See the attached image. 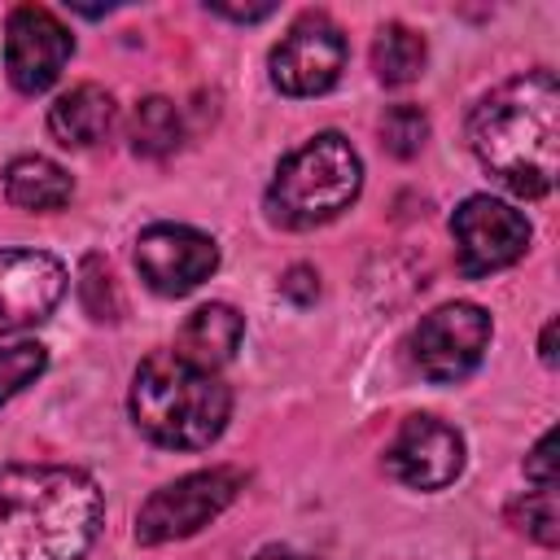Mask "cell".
I'll use <instances>...</instances> for the list:
<instances>
[{
  "mask_svg": "<svg viewBox=\"0 0 560 560\" xmlns=\"http://www.w3.org/2000/svg\"><path fill=\"white\" fill-rule=\"evenodd\" d=\"M105 499L96 481L61 464L0 468V560H83Z\"/></svg>",
  "mask_w": 560,
  "mask_h": 560,
  "instance_id": "cell-1",
  "label": "cell"
},
{
  "mask_svg": "<svg viewBox=\"0 0 560 560\" xmlns=\"http://www.w3.org/2000/svg\"><path fill=\"white\" fill-rule=\"evenodd\" d=\"M477 162L516 197L538 201L556 184L560 88L551 70H529L499 83L468 118Z\"/></svg>",
  "mask_w": 560,
  "mask_h": 560,
  "instance_id": "cell-2",
  "label": "cell"
},
{
  "mask_svg": "<svg viewBox=\"0 0 560 560\" xmlns=\"http://www.w3.org/2000/svg\"><path fill=\"white\" fill-rule=\"evenodd\" d=\"M127 402L136 429L171 451H206L232 416L228 385L214 372L192 368L175 350H158L136 368Z\"/></svg>",
  "mask_w": 560,
  "mask_h": 560,
  "instance_id": "cell-3",
  "label": "cell"
},
{
  "mask_svg": "<svg viewBox=\"0 0 560 560\" xmlns=\"http://www.w3.org/2000/svg\"><path fill=\"white\" fill-rule=\"evenodd\" d=\"M363 188V162L337 131H319L298 144L267 184V214L280 228H315L337 219Z\"/></svg>",
  "mask_w": 560,
  "mask_h": 560,
  "instance_id": "cell-4",
  "label": "cell"
},
{
  "mask_svg": "<svg viewBox=\"0 0 560 560\" xmlns=\"http://www.w3.org/2000/svg\"><path fill=\"white\" fill-rule=\"evenodd\" d=\"M241 486H245L241 468H201V472H188V477L153 490L136 516V542L162 547V542L206 529L210 521L223 516V508H232Z\"/></svg>",
  "mask_w": 560,
  "mask_h": 560,
  "instance_id": "cell-5",
  "label": "cell"
},
{
  "mask_svg": "<svg viewBox=\"0 0 560 560\" xmlns=\"http://www.w3.org/2000/svg\"><path fill=\"white\" fill-rule=\"evenodd\" d=\"M451 236H455V258H459V271L468 280L477 276H490V271H503L512 267L516 258H525L529 249V219L490 197V192H477V197H464L451 214Z\"/></svg>",
  "mask_w": 560,
  "mask_h": 560,
  "instance_id": "cell-6",
  "label": "cell"
},
{
  "mask_svg": "<svg viewBox=\"0 0 560 560\" xmlns=\"http://www.w3.org/2000/svg\"><path fill=\"white\" fill-rule=\"evenodd\" d=\"M490 332L494 324L477 302H446L416 324L411 359L429 381L451 385V381H464L486 359Z\"/></svg>",
  "mask_w": 560,
  "mask_h": 560,
  "instance_id": "cell-7",
  "label": "cell"
},
{
  "mask_svg": "<svg viewBox=\"0 0 560 560\" xmlns=\"http://www.w3.org/2000/svg\"><path fill=\"white\" fill-rule=\"evenodd\" d=\"M346 57L350 44L341 26L324 13H302L271 48V83L284 96H319L341 79Z\"/></svg>",
  "mask_w": 560,
  "mask_h": 560,
  "instance_id": "cell-8",
  "label": "cell"
},
{
  "mask_svg": "<svg viewBox=\"0 0 560 560\" xmlns=\"http://www.w3.org/2000/svg\"><path fill=\"white\" fill-rule=\"evenodd\" d=\"M74 52V35L44 4H18L4 22V70L9 83L26 96H39L57 83L61 66Z\"/></svg>",
  "mask_w": 560,
  "mask_h": 560,
  "instance_id": "cell-9",
  "label": "cell"
},
{
  "mask_svg": "<svg viewBox=\"0 0 560 560\" xmlns=\"http://www.w3.org/2000/svg\"><path fill=\"white\" fill-rule=\"evenodd\" d=\"M136 267L140 280L162 293V298H179L188 289H197L201 280L214 276L219 267V245L184 223H153L136 236Z\"/></svg>",
  "mask_w": 560,
  "mask_h": 560,
  "instance_id": "cell-10",
  "label": "cell"
},
{
  "mask_svg": "<svg viewBox=\"0 0 560 560\" xmlns=\"http://www.w3.org/2000/svg\"><path fill=\"white\" fill-rule=\"evenodd\" d=\"M385 472L411 490H446L464 472V438L438 416H407L385 446Z\"/></svg>",
  "mask_w": 560,
  "mask_h": 560,
  "instance_id": "cell-11",
  "label": "cell"
},
{
  "mask_svg": "<svg viewBox=\"0 0 560 560\" xmlns=\"http://www.w3.org/2000/svg\"><path fill=\"white\" fill-rule=\"evenodd\" d=\"M66 293L61 258L44 249H0V332L39 324Z\"/></svg>",
  "mask_w": 560,
  "mask_h": 560,
  "instance_id": "cell-12",
  "label": "cell"
},
{
  "mask_svg": "<svg viewBox=\"0 0 560 560\" xmlns=\"http://www.w3.org/2000/svg\"><path fill=\"white\" fill-rule=\"evenodd\" d=\"M118 105L101 83H79L48 105V131L66 149H92L114 131Z\"/></svg>",
  "mask_w": 560,
  "mask_h": 560,
  "instance_id": "cell-13",
  "label": "cell"
},
{
  "mask_svg": "<svg viewBox=\"0 0 560 560\" xmlns=\"http://www.w3.org/2000/svg\"><path fill=\"white\" fill-rule=\"evenodd\" d=\"M241 337H245V319L228 302H206L184 319V328L175 337V354L188 359L192 368L214 372L236 354Z\"/></svg>",
  "mask_w": 560,
  "mask_h": 560,
  "instance_id": "cell-14",
  "label": "cell"
},
{
  "mask_svg": "<svg viewBox=\"0 0 560 560\" xmlns=\"http://www.w3.org/2000/svg\"><path fill=\"white\" fill-rule=\"evenodd\" d=\"M4 197H9V206H18V210L48 214V210L70 206L74 179H70L52 158L26 153V158H13V162L4 166Z\"/></svg>",
  "mask_w": 560,
  "mask_h": 560,
  "instance_id": "cell-15",
  "label": "cell"
},
{
  "mask_svg": "<svg viewBox=\"0 0 560 560\" xmlns=\"http://www.w3.org/2000/svg\"><path fill=\"white\" fill-rule=\"evenodd\" d=\"M424 57H429L424 35H416L411 26H402V22H385V26L376 31V44H372V70H376V79H381L385 88H402V83L420 79Z\"/></svg>",
  "mask_w": 560,
  "mask_h": 560,
  "instance_id": "cell-16",
  "label": "cell"
},
{
  "mask_svg": "<svg viewBox=\"0 0 560 560\" xmlns=\"http://www.w3.org/2000/svg\"><path fill=\"white\" fill-rule=\"evenodd\" d=\"M179 140H184V122H179L175 101L144 96L131 114V149L140 158H166V153L179 149Z\"/></svg>",
  "mask_w": 560,
  "mask_h": 560,
  "instance_id": "cell-17",
  "label": "cell"
},
{
  "mask_svg": "<svg viewBox=\"0 0 560 560\" xmlns=\"http://www.w3.org/2000/svg\"><path fill=\"white\" fill-rule=\"evenodd\" d=\"M508 521H512L521 534H529L534 542H542V547H556V542H560L556 486H534V490H525L521 499H512V503H508Z\"/></svg>",
  "mask_w": 560,
  "mask_h": 560,
  "instance_id": "cell-18",
  "label": "cell"
},
{
  "mask_svg": "<svg viewBox=\"0 0 560 560\" xmlns=\"http://www.w3.org/2000/svg\"><path fill=\"white\" fill-rule=\"evenodd\" d=\"M79 302H83V311H88L92 319H101V324H114V319L122 315L118 284H114L109 267H105L96 254L83 258V267H79Z\"/></svg>",
  "mask_w": 560,
  "mask_h": 560,
  "instance_id": "cell-19",
  "label": "cell"
},
{
  "mask_svg": "<svg viewBox=\"0 0 560 560\" xmlns=\"http://www.w3.org/2000/svg\"><path fill=\"white\" fill-rule=\"evenodd\" d=\"M429 140V118L420 105H394L385 109L381 118V144L394 153V158H416Z\"/></svg>",
  "mask_w": 560,
  "mask_h": 560,
  "instance_id": "cell-20",
  "label": "cell"
},
{
  "mask_svg": "<svg viewBox=\"0 0 560 560\" xmlns=\"http://www.w3.org/2000/svg\"><path fill=\"white\" fill-rule=\"evenodd\" d=\"M48 354L39 341H9L0 346V402H9L18 389H26L44 372Z\"/></svg>",
  "mask_w": 560,
  "mask_h": 560,
  "instance_id": "cell-21",
  "label": "cell"
},
{
  "mask_svg": "<svg viewBox=\"0 0 560 560\" xmlns=\"http://www.w3.org/2000/svg\"><path fill=\"white\" fill-rule=\"evenodd\" d=\"M525 477H529L534 486H556V433H551V429H547V433L538 438V446L529 451Z\"/></svg>",
  "mask_w": 560,
  "mask_h": 560,
  "instance_id": "cell-22",
  "label": "cell"
},
{
  "mask_svg": "<svg viewBox=\"0 0 560 560\" xmlns=\"http://www.w3.org/2000/svg\"><path fill=\"white\" fill-rule=\"evenodd\" d=\"M280 293H284V298H293L298 306H306V302H315V293H319V276H315L311 267H302V262H298V267H289V271H284Z\"/></svg>",
  "mask_w": 560,
  "mask_h": 560,
  "instance_id": "cell-23",
  "label": "cell"
},
{
  "mask_svg": "<svg viewBox=\"0 0 560 560\" xmlns=\"http://www.w3.org/2000/svg\"><path fill=\"white\" fill-rule=\"evenodd\" d=\"M210 13H219V18H232V22H262V18H271L276 13V4H206Z\"/></svg>",
  "mask_w": 560,
  "mask_h": 560,
  "instance_id": "cell-24",
  "label": "cell"
},
{
  "mask_svg": "<svg viewBox=\"0 0 560 560\" xmlns=\"http://www.w3.org/2000/svg\"><path fill=\"white\" fill-rule=\"evenodd\" d=\"M538 354H542V363H547V368H556V319H547L542 341H538Z\"/></svg>",
  "mask_w": 560,
  "mask_h": 560,
  "instance_id": "cell-25",
  "label": "cell"
},
{
  "mask_svg": "<svg viewBox=\"0 0 560 560\" xmlns=\"http://www.w3.org/2000/svg\"><path fill=\"white\" fill-rule=\"evenodd\" d=\"M254 560H311V556H302V551H289V547H262Z\"/></svg>",
  "mask_w": 560,
  "mask_h": 560,
  "instance_id": "cell-26",
  "label": "cell"
}]
</instances>
